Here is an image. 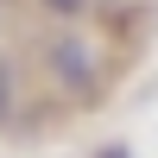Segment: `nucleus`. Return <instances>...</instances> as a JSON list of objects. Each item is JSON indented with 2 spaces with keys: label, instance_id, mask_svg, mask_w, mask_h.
Listing matches in <instances>:
<instances>
[{
  "label": "nucleus",
  "instance_id": "obj_2",
  "mask_svg": "<svg viewBox=\"0 0 158 158\" xmlns=\"http://www.w3.org/2000/svg\"><path fill=\"white\" fill-rule=\"evenodd\" d=\"M38 6H44L51 19H63V25H70V19H89V13H95V0H38Z\"/></svg>",
  "mask_w": 158,
  "mask_h": 158
},
{
  "label": "nucleus",
  "instance_id": "obj_1",
  "mask_svg": "<svg viewBox=\"0 0 158 158\" xmlns=\"http://www.w3.org/2000/svg\"><path fill=\"white\" fill-rule=\"evenodd\" d=\"M44 63H51V76H57V82H70V76L82 82V76H89V51L70 44V38H57V44L44 51Z\"/></svg>",
  "mask_w": 158,
  "mask_h": 158
},
{
  "label": "nucleus",
  "instance_id": "obj_3",
  "mask_svg": "<svg viewBox=\"0 0 158 158\" xmlns=\"http://www.w3.org/2000/svg\"><path fill=\"white\" fill-rule=\"evenodd\" d=\"M13 101H19V76H13V63L0 57V120H13Z\"/></svg>",
  "mask_w": 158,
  "mask_h": 158
}]
</instances>
